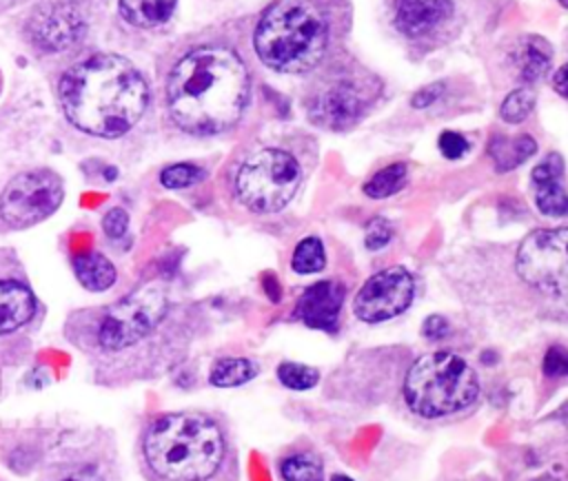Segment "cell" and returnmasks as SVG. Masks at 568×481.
<instances>
[{"label": "cell", "mask_w": 568, "mask_h": 481, "mask_svg": "<svg viewBox=\"0 0 568 481\" xmlns=\"http://www.w3.org/2000/svg\"><path fill=\"white\" fill-rule=\"evenodd\" d=\"M393 237V226L382 219V217H375L368 222V228H366V235H364V244L368 250H377L382 246H386Z\"/></svg>", "instance_id": "cell-30"}, {"label": "cell", "mask_w": 568, "mask_h": 481, "mask_svg": "<svg viewBox=\"0 0 568 481\" xmlns=\"http://www.w3.org/2000/svg\"><path fill=\"white\" fill-rule=\"evenodd\" d=\"M142 454L160 481H206L222 465L224 437L204 412H169L146 428Z\"/></svg>", "instance_id": "cell-4"}, {"label": "cell", "mask_w": 568, "mask_h": 481, "mask_svg": "<svg viewBox=\"0 0 568 481\" xmlns=\"http://www.w3.org/2000/svg\"><path fill=\"white\" fill-rule=\"evenodd\" d=\"M442 91H444V84H442V82L428 84V86L419 89V91L413 95L410 104H413L415 109H426V106H430V104L442 95Z\"/></svg>", "instance_id": "cell-33"}, {"label": "cell", "mask_w": 568, "mask_h": 481, "mask_svg": "<svg viewBox=\"0 0 568 481\" xmlns=\"http://www.w3.org/2000/svg\"><path fill=\"white\" fill-rule=\"evenodd\" d=\"M331 481H353V479L344 477V474H335V477H331Z\"/></svg>", "instance_id": "cell-36"}, {"label": "cell", "mask_w": 568, "mask_h": 481, "mask_svg": "<svg viewBox=\"0 0 568 481\" xmlns=\"http://www.w3.org/2000/svg\"><path fill=\"white\" fill-rule=\"evenodd\" d=\"M24 33L36 49L44 53H62L84 38L87 20L73 2L51 0L33 9Z\"/></svg>", "instance_id": "cell-11"}, {"label": "cell", "mask_w": 568, "mask_h": 481, "mask_svg": "<svg viewBox=\"0 0 568 481\" xmlns=\"http://www.w3.org/2000/svg\"><path fill=\"white\" fill-rule=\"evenodd\" d=\"M535 106V93L530 89H515L513 93L506 95V100L501 102V117L510 124L521 122Z\"/></svg>", "instance_id": "cell-27"}, {"label": "cell", "mask_w": 568, "mask_h": 481, "mask_svg": "<svg viewBox=\"0 0 568 481\" xmlns=\"http://www.w3.org/2000/svg\"><path fill=\"white\" fill-rule=\"evenodd\" d=\"M552 89H555L559 95L568 98V64L559 66V71L552 75Z\"/></svg>", "instance_id": "cell-35"}, {"label": "cell", "mask_w": 568, "mask_h": 481, "mask_svg": "<svg viewBox=\"0 0 568 481\" xmlns=\"http://www.w3.org/2000/svg\"><path fill=\"white\" fill-rule=\"evenodd\" d=\"M257 375V366L244 357H220L209 372V381L217 388H235L251 381Z\"/></svg>", "instance_id": "cell-21"}, {"label": "cell", "mask_w": 568, "mask_h": 481, "mask_svg": "<svg viewBox=\"0 0 568 481\" xmlns=\"http://www.w3.org/2000/svg\"><path fill=\"white\" fill-rule=\"evenodd\" d=\"M328 44V22L313 0H275L257 20L253 49L257 58L282 73L313 69Z\"/></svg>", "instance_id": "cell-5"}, {"label": "cell", "mask_w": 568, "mask_h": 481, "mask_svg": "<svg viewBox=\"0 0 568 481\" xmlns=\"http://www.w3.org/2000/svg\"><path fill=\"white\" fill-rule=\"evenodd\" d=\"M64 197L62 180L51 168L18 173L0 193V219L9 228H29L58 211Z\"/></svg>", "instance_id": "cell-8"}, {"label": "cell", "mask_w": 568, "mask_h": 481, "mask_svg": "<svg viewBox=\"0 0 568 481\" xmlns=\"http://www.w3.org/2000/svg\"><path fill=\"white\" fill-rule=\"evenodd\" d=\"M38 297L18 273H0V335H11L33 321Z\"/></svg>", "instance_id": "cell-13"}, {"label": "cell", "mask_w": 568, "mask_h": 481, "mask_svg": "<svg viewBox=\"0 0 568 481\" xmlns=\"http://www.w3.org/2000/svg\"><path fill=\"white\" fill-rule=\"evenodd\" d=\"M415 295V279L404 266H390L364 282L353 299L355 317L366 324L386 321L404 313Z\"/></svg>", "instance_id": "cell-10"}, {"label": "cell", "mask_w": 568, "mask_h": 481, "mask_svg": "<svg viewBox=\"0 0 568 481\" xmlns=\"http://www.w3.org/2000/svg\"><path fill=\"white\" fill-rule=\"evenodd\" d=\"M344 293L346 290L339 282H333V279L315 282L300 295L295 306V317L311 328L335 332L339 310L344 304Z\"/></svg>", "instance_id": "cell-12"}, {"label": "cell", "mask_w": 568, "mask_h": 481, "mask_svg": "<svg viewBox=\"0 0 568 481\" xmlns=\"http://www.w3.org/2000/svg\"><path fill=\"white\" fill-rule=\"evenodd\" d=\"M71 268L75 279L91 293H104L118 279L113 262L100 250H84L73 255Z\"/></svg>", "instance_id": "cell-17"}, {"label": "cell", "mask_w": 568, "mask_h": 481, "mask_svg": "<svg viewBox=\"0 0 568 481\" xmlns=\"http://www.w3.org/2000/svg\"><path fill=\"white\" fill-rule=\"evenodd\" d=\"M204 177V168L191 164V162H178L169 164L160 171V184L164 188H186L197 184Z\"/></svg>", "instance_id": "cell-26"}, {"label": "cell", "mask_w": 568, "mask_h": 481, "mask_svg": "<svg viewBox=\"0 0 568 481\" xmlns=\"http://www.w3.org/2000/svg\"><path fill=\"white\" fill-rule=\"evenodd\" d=\"M280 474L284 481H324L322 463L315 454L297 452L280 463Z\"/></svg>", "instance_id": "cell-24"}, {"label": "cell", "mask_w": 568, "mask_h": 481, "mask_svg": "<svg viewBox=\"0 0 568 481\" xmlns=\"http://www.w3.org/2000/svg\"><path fill=\"white\" fill-rule=\"evenodd\" d=\"M248 91V69L235 51L197 47L173 64L166 78V109L184 133L215 135L240 120Z\"/></svg>", "instance_id": "cell-1"}, {"label": "cell", "mask_w": 568, "mask_h": 481, "mask_svg": "<svg viewBox=\"0 0 568 481\" xmlns=\"http://www.w3.org/2000/svg\"><path fill=\"white\" fill-rule=\"evenodd\" d=\"M559 2H561V4L568 9V0H559Z\"/></svg>", "instance_id": "cell-37"}, {"label": "cell", "mask_w": 568, "mask_h": 481, "mask_svg": "<svg viewBox=\"0 0 568 481\" xmlns=\"http://www.w3.org/2000/svg\"><path fill=\"white\" fill-rule=\"evenodd\" d=\"M362 109H364V102H362L359 86L342 80L328 86L317 98V104L313 109V120L331 129H344L359 117Z\"/></svg>", "instance_id": "cell-15"}, {"label": "cell", "mask_w": 568, "mask_h": 481, "mask_svg": "<svg viewBox=\"0 0 568 481\" xmlns=\"http://www.w3.org/2000/svg\"><path fill=\"white\" fill-rule=\"evenodd\" d=\"M541 370L546 377H568V350L564 346H550L544 355Z\"/></svg>", "instance_id": "cell-29"}, {"label": "cell", "mask_w": 568, "mask_h": 481, "mask_svg": "<svg viewBox=\"0 0 568 481\" xmlns=\"http://www.w3.org/2000/svg\"><path fill=\"white\" fill-rule=\"evenodd\" d=\"M0 84H2V78H0Z\"/></svg>", "instance_id": "cell-38"}, {"label": "cell", "mask_w": 568, "mask_h": 481, "mask_svg": "<svg viewBox=\"0 0 568 481\" xmlns=\"http://www.w3.org/2000/svg\"><path fill=\"white\" fill-rule=\"evenodd\" d=\"M302 182L297 160L282 149H262L248 155L235 173V197L253 213L284 208Z\"/></svg>", "instance_id": "cell-7"}, {"label": "cell", "mask_w": 568, "mask_h": 481, "mask_svg": "<svg viewBox=\"0 0 568 481\" xmlns=\"http://www.w3.org/2000/svg\"><path fill=\"white\" fill-rule=\"evenodd\" d=\"M395 27L408 38H422L444 24L453 13L450 0H393Z\"/></svg>", "instance_id": "cell-14"}, {"label": "cell", "mask_w": 568, "mask_h": 481, "mask_svg": "<svg viewBox=\"0 0 568 481\" xmlns=\"http://www.w3.org/2000/svg\"><path fill=\"white\" fill-rule=\"evenodd\" d=\"M406 164L395 162L384 166L382 171H377L366 184H364V193L373 199H382V197H390L393 193H397L404 184H406Z\"/></svg>", "instance_id": "cell-22"}, {"label": "cell", "mask_w": 568, "mask_h": 481, "mask_svg": "<svg viewBox=\"0 0 568 481\" xmlns=\"http://www.w3.org/2000/svg\"><path fill=\"white\" fill-rule=\"evenodd\" d=\"M67 120L95 137L129 133L149 104L144 75L118 53H93L73 62L58 82Z\"/></svg>", "instance_id": "cell-2"}, {"label": "cell", "mask_w": 568, "mask_h": 481, "mask_svg": "<svg viewBox=\"0 0 568 481\" xmlns=\"http://www.w3.org/2000/svg\"><path fill=\"white\" fill-rule=\"evenodd\" d=\"M564 162L557 153H550L541 164L532 168L535 204L548 217L568 215V193L561 186Z\"/></svg>", "instance_id": "cell-16"}, {"label": "cell", "mask_w": 568, "mask_h": 481, "mask_svg": "<svg viewBox=\"0 0 568 481\" xmlns=\"http://www.w3.org/2000/svg\"><path fill=\"white\" fill-rule=\"evenodd\" d=\"M513 60L519 71V78L524 82H535L550 69L552 49L544 38L526 35L519 40V44L513 53Z\"/></svg>", "instance_id": "cell-18"}, {"label": "cell", "mask_w": 568, "mask_h": 481, "mask_svg": "<svg viewBox=\"0 0 568 481\" xmlns=\"http://www.w3.org/2000/svg\"><path fill=\"white\" fill-rule=\"evenodd\" d=\"M448 332V321L439 315H433L424 321V335L430 339H442Z\"/></svg>", "instance_id": "cell-34"}, {"label": "cell", "mask_w": 568, "mask_h": 481, "mask_svg": "<svg viewBox=\"0 0 568 481\" xmlns=\"http://www.w3.org/2000/svg\"><path fill=\"white\" fill-rule=\"evenodd\" d=\"M439 151L448 160H459L468 151V140L455 131H444L439 135Z\"/></svg>", "instance_id": "cell-31"}, {"label": "cell", "mask_w": 568, "mask_h": 481, "mask_svg": "<svg viewBox=\"0 0 568 481\" xmlns=\"http://www.w3.org/2000/svg\"><path fill=\"white\" fill-rule=\"evenodd\" d=\"M171 313V299L164 284H144L126 297L91 310L69 315L64 332L71 344L93 359L109 361L129 359V368L146 357L151 361V344L160 335Z\"/></svg>", "instance_id": "cell-3"}, {"label": "cell", "mask_w": 568, "mask_h": 481, "mask_svg": "<svg viewBox=\"0 0 568 481\" xmlns=\"http://www.w3.org/2000/svg\"><path fill=\"white\" fill-rule=\"evenodd\" d=\"M535 151H537V144L530 135H515V137L497 135L488 144V153H490L497 171H510V168L519 166Z\"/></svg>", "instance_id": "cell-20"}, {"label": "cell", "mask_w": 568, "mask_h": 481, "mask_svg": "<svg viewBox=\"0 0 568 481\" xmlns=\"http://www.w3.org/2000/svg\"><path fill=\"white\" fill-rule=\"evenodd\" d=\"M102 231L109 239L118 242L122 239L126 233H129V213L120 206H113L109 208L104 215H102Z\"/></svg>", "instance_id": "cell-28"}, {"label": "cell", "mask_w": 568, "mask_h": 481, "mask_svg": "<svg viewBox=\"0 0 568 481\" xmlns=\"http://www.w3.org/2000/svg\"><path fill=\"white\" fill-rule=\"evenodd\" d=\"M519 277L552 297H568V226L530 233L517 250Z\"/></svg>", "instance_id": "cell-9"}, {"label": "cell", "mask_w": 568, "mask_h": 481, "mask_svg": "<svg viewBox=\"0 0 568 481\" xmlns=\"http://www.w3.org/2000/svg\"><path fill=\"white\" fill-rule=\"evenodd\" d=\"M178 7V0H120V16L140 29L164 24Z\"/></svg>", "instance_id": "cell-19"}, {"label": "cell", "mask_w": 568, "mask_h": 481, "mask_svg": "<svg viewBox=\"0 0 568 481\" xmlns=\"http://www.w3.org/2000/svg\"><path fill=\"white\" fill-rule=\"evenodd\" d=\"M277 379L291 390H311L320 381V372L297 361H282L277 366Z\"/></svg>", "instance_id": "cell-25"}, {"label": "cell", "mask_w": 568, "mask_h": 481, "mask_svg": "<svg viewBox=\"0 0 568 481\" xmlns=\"http://www.w3.org/2000/svg\"><path fill=\"white\" fill-rule=\"evenodd\" d=\"M53 481H104V477L93 465H78V468L62 472Z\"/></svg>", "instance_id": "cell-32"}, {"label": "cell", "mask_w": 568, "mask_h": 481, "mask_svg": "<svg viewBox=\"0 0 568 481\" xmlns=\"http://www.w3.org/2000/svg\"><path fill=\"white\" fill-rule=\"evenodd\" d=\"M479 379L475 370L453 352L419 357L406 372L404 399L413 412L426 419L446 417L475 403Z\"/></svg>", "instance_id": "cell-6"}, {"label": "cell", "mask_w": 568, "mask_h": 481, "mask_svg": "<svg viewBox=\"0 0 568 481\" xmlns=\"http://www.w3.org/2000/svg\"><path fill=\"white\" fill-rule=\"evenodd\" d=\"M291 266L295 273L300 275H311V273H320L326 266V253H324V244L320 237H304L297 242L295 250H293V259Z\"/></svg>", "instance_id": "cell-23"}]
</instances>
